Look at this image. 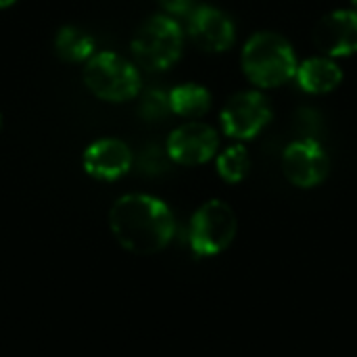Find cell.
<instances>
[{
  "label": "cell",
  "mask_w": 357,
  "mask_h": 357,
  "mask_svg": "<svg viewBox=\"0 0 357 357\" xmlns=\"http://www.w3.org/2000/svg\"><path fill=\"white\" fill-rule=\"evenodd\" d=\"M109 228L115 241L130 253L155 255L163 251L176 232L172 209L151 195H123L109 211Z\"/></svg>",
  "instance_id": "obj_1"
},
{
  "label": "cell",
  "mask_w": 357,
  "mask_h": 357,
  "mask_svg": "<svg viewBox=\"0 0 357 357\" xmlns=\"http://www.w3.org/2000/svg\"><path fill=\"white\" fill-rule=\"evenodd\" d=\"M247 79L257 88H278L295 77L299 61L291 42L274 31L253 33L241 54Z\"/></svg>",
  "instance_id": "obj_2"
},
{
  "label": "cell",
  "mask_w": 357,
  "mask_h": 357,
  "mask_svg": "<svg viewBox=\"0 0 357 357\" xmlns=\"http://www.w3.org/2000/svg\"><path fill=\"white\" fill-rule=\"evenodd\" d=\"M184 48V31L169 15H155L146 19L132 38L134 59L151 69L165 71L178 63Z\"/></svg>",
  "instance_id": "obj_3"
},
{
  "label": "cell",
  "mask_w": 357,
  "mask_h": 357,
  "mask_svg": "<svg viewBox=\"0 0 357 357\" xmlns=\"http://www.w3.org/2000/svg\"><path fill=\"white\" fill-rule=\"evenodd\" d=\"M84 84L100 100L126 102L140 92V73L115 52H94L84 65Z\"/></svg>",
  "instance_id": "obj_4"
},
{
  "label": "cell",
  "mask_w": 357,
  "mask_h": 357,
  "mask_svg": "<svg viewBox=\"0 0 357 357\" xmlns=\"http://www.w3.org/2000/svg\"><path fill=\"white\" fill-rule=\"evenodd\" d=\"M238 230V220L234 209L220 201L203 203L190 220V247L199 257H211L226 251Z\"/></svg>",
  "instance_id": "obj_5"
},
{
  "label": "cell",
  "mask_w": 357,
  "mask_h": 357,
  "mask_svg": "<svg viewBox=\"0 0 357 357\" xmlns=\"http://www.w3.org/2000/svg\"><path fill=\"white\" fill-rule=\"evenodd\" d=\"M272 121V105L259 90L234 94L222 109V128L234 140H251Z\"/></svg>",
  "instance_id": "obj_6"
},
{
  "label": "cell",
  "mask_w": 357,
  "mask_h": 357,
  "mask_svg": "<svg viewBox=\"0 0 357 357\" xmlns=\"http://www.w3.org/2000/svg\"><path fill=\"white\" fill-rule=\"evenodd\" d=\"M328 155L316 138L291 142L282 153V172L297 188H314L328 176Z\"/></svg>",
  "instance_id": "obj_7"
},
{
  "label": "cell",
  "mask_w": 357,
  "mask_h": 357,
  "mask_svg": "<svg viewBox=\"0 0 357 357\" xmlns=\"http://www.w3.org/2000/svg\"><path fill=\"white\" fill-rule=\"evenodd\" d=\"M220 149L218 132L201 121H188L176 128L165 144L169 159L178 165H203L215 157Z\"/></svg>",
  "instance_id": "obj_8"
},
{
  "label": "cell",
  "mask_w": 357,
  "mask_h": 357,
  "mask_svg": "<svg viewBox=\"0 0 357 357\" xmlns=\"http://www.w3.org/2000/svg\"><path fill=\"white\" fill-rule=\"evenodd\" d=\"M186 19L188 36L199 48L207 52H226L228 48H232L236 40V29L232 19L224 10L209 4H201L195 6V10Z\"/></svg>",
  "instance_id": "obj_9"
},
{
  "label": "cell",
  "mask_w": 357,
  "mask_h": 357,
  "mask_svg": "<svg viewBox=\"0 0 357 357\" xmlns=\"http://www.w3.org/2000/svg\"><path fill=\"white\" fill-rule=\"evenodd\" d=\"M314 44L331 59L357 52V10L339 8L322 17L314 29Z\"/></svg>",
  "instance_id": "obj_10"
},
{
  "label": "cell",
  "mask_w": 357,
  "mask_h": 357,
  "mask_svg": "<svg viewBox=\"0 0 357 357\" xmlns=\"http://www.w3.org/2000/svg\"><path fill=\"white\" fill-rule=\"evenodd\" d=\"M84 169L88 176L105 182L119 180L132 167V151L117 138H100L84 151Z\"/></svg>",
  "instance_id": "obj_11"
},
{
  "label": "cell",
  "mask_w": 357,
  "mask_h": 357,
  "mask_svg": "<svg viewBox=\"0 0 357 357\" xmlns=\"http://www.w3.org/2000/svg\"><path fill=\"white\" fill-rule=\"evenodd\" d=\"M299 86L310 94H328L343 82V71L331 56H312L299 63L295 73Z\"/></svg>",
  "instance_id": "obj_12"
},
{
  "label": "cell",
  "mask_w": 357,
  "mask_h": 357,
  "mask_svg": "<svg viewBox=\"0 0 357 357\" xmlns=\"http://www.w3.org/2000/svg\"><path fill=\"white\" fill-rule=\"evenodd\" d=\"M172 113L180 117H201L211 107V92L199 84H182L169 92Z\"/></svg>",
  "instance_id": "obj_13"
},
{
  "label": "cell",
  "mask_w": 357,
  "mask_h": 357,
  "mask_svg": "<svg viewBox=\"0 0 357 357\" xmlns=\"http://www.w3.org/2000/svg\"><path fill=\"white\" fill-rule=\"evenodd\" d=\"M54 50L67 63H86L94 54V40L86 31L67 25L59 29L54 38Z\"/></svg>",
  "instance_id": "obj_14"
},
{
  "label": "cell",
  "mask_w": 357,
  "mask_h": 357,
  "mask_svg": "<svg viewBox=\"0 0 357 357\" xmlns=\"http://www.w3.org/2000/svg\"><path fill=\"white\" fill-rule=\"evenodd\" d=\"M249 169H251V157L243 144H232L218 155V174L228 184L243 182Z\"/></svg>",
  "instance_id": "obj_15"
},
{
  "label": "cell",
  "mask_w": 357,
  "mask_h": 357,
  "mask_svg": "<svg viewBox=\"0 0 357 357\" xmlns=\"http://www.w3.org/2000/svg\"><path fill=\"white\" fill-rule=\"evenodd\" d=\"M140 113L144 119L149 121H157V119H163L167 113H172V107H169V94L163 92V90H149L140 102Z\"/></svg>",
  "instance_id": "obj_16"
},
{
  "label": "cell",
  "mask_w": 357,
  "mask_h": 357,
  "mask_svg": "<svg viewBox=\"0 0 357 357\" xmlns=\"http://www.w3.org/2000/svg\"><path fill=\"white\" fill-rule=\"evenodd\" d=\"M167 159H169L167 151H165V155H163V153H161V149L151 146V149H146V151L142 153L140 165H142L146 172H161V169L167 165Z\"/></svg>",
  "instance_id": "obj_17"
},
{
  "label": "cell",
  "mask_w": 357,
  "mask_h": 357,
  "mask_svg": "<svg viewBox=\"0 0 357 357\" xmlns=\"http://www.w3.org/2000/svg\"><path fill=\"white\" fill-rule=\"evenodd\" d=\"M169 17H188L195 10V0H159Z\"/></svg>",
  "instance_id": "obj_18"
},
{
  "label": "cell",
  "mask_w": 357,
  "mask_h": 357,
  "mask_svg": "<svg viewBox=\"0 0 357 357\" xmlns=\"http://www.w3.org/2000/svg\"><path fill=\"white\" fill-rule=\"evenodd\" d=\"M19 0H0V8H8V6H13V4H17Z\"/></svg>",
  "instance_id": "obj_19"
},
{
  "label": "cell",
  "mask_w": 357,
  "mask_h": 357,
  "mask_svg": "<svg viewBox=\"0 0 357 357\" xmlns=\"http://www.w3.org/2000/svg\"><path fill=\"white\" fill-rule=\"evenodd\" d=\"M351 4H354V8L357 10V0H351Z\"/></svg>",
  "instance_id": "obj_20"
},
{
  "label": "cell",
  "mask_w": 357,
  "mask_h": 357,
  "mask_svg": "<svg viewBox=\"0 0 357 357\" xmlns=\"http://www.w3.org/2000/svg\"><path fill=\"white\" fill-rule=\"evenodd\" d=\"M0 126H2V117H0Z\"/></svg>",
  "instance_id": "obj_21"
}]
</instances>
